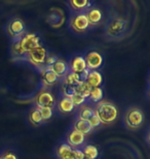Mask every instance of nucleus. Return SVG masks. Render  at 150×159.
<instances>
[{"instance_id":"obj_1","label":"nucleus","mask_w":150,"mask_h":159,"mask_svg":"<svg viewBox=\"0 0 150 159\" xmlns=\"http://www.w3.org/2000/svg\"><path fill=\"white\" fill-rule=\"evenodd\" d=\"M129 29V22L120 16H112L105 23L104 33L110 41H118L126 37Z\"/></svg>"},{"instance_id":"obj_2","label":"nucleus","mask_w":150,"mask_h":159,"mask_svg":"<svg viewBox=\"0 0 150 159\" xmlns=\"http://www.w3.org/2000/svg\"><path fill=\"white\" fill-rule=\"evenodd\" d=\"M95 113L97 114L102 124L111 125L117 120L118 117V110L116 106L108 100H101L100 102L95 104Z\"/></svg>"},{"instance_id":"obj_3","label":"nucleus","mask_w":150,"mask_h":159,"mask_svg":"<svg viewBox=\"0 0 150 159\" xmlns=\"http://www.w3.org/2000/svg\"><path fill=\"white\" fill-rule=\"evenodd\" d=\"M122 122L126 128L129 130H138L143 126L145 122V115L143 111L138 107H130L123 114Z\"/></svg>"},{"instance_id":"obj_4","label":"nucleus","mask_w":150,"mask_h":159,"mask_svg":"<svg viewBox=\"0 0 150 159\" xmlns=\"http://www.w3.org/2000/svg\"><path fill=\"white\" fill-rule=\"evenodd\" d=\"M47 51L45 50V48H43L42 46H39L35 49L31 50L29 53L26 54L25 57V61H27L28 63H30L32 66H34L38 71H43L44 69V64H45L46 58H47Z\"/></svg>"},{"instance_id":"obj_5","label":"nucleus","mask_w":150,"mask_h":159,"mask_svg":"<svg viewBox=\"0 0 150 159\" xmlns=\"http://www.w3.org/2000/svg\"><path fill=\"white\" fill-rule=\"evenodd\" d=\"M68 26L69 29L75 34H84L90 29L84 12H71Z\"/></svg>"},{"instance_id":"obj_6","label":"nucleus","mask_w":150,"mask_h":159,"mask_svg":"<svg viewBox=\"0 0 150 159\" xmlns=\"http://www.w3.org/2000/svg\"><path fill=\"white\" fill-rule=\"evenodd\" d=\"M5 29L11 43L21 39V37L26 33V26H25L24 21L18 17L11 19L6 24Z\"/></svg>"},{"instance_id":"obj_7","label":"nucleus","mask_w":150,"mask_h":159,"mask_svg":"<svg viewBox=\"0 0 150 159\" xmlns=\"http://www.w3.org/2000/svg\"><path fill=\"white\" fill-rule=\"evenodd\" d=\"M33 103L34 107H37V109H42V107H52V109H54L56 104V99L49 89L42 88L34 96Z\"/></svg>"},{"instance_id":"obj_8","label":"nucleus","mask_w":150,"mask_h":159,"mask_svg":"<svg viewBox=\"0 0 150 159\" xmlns=\"http://www.w3.org/2000/svg\"><path fill=\"white\" fill-rule=\"evenodd\" d=\"M41 39L37 33H25L21 39L19 40L21 49L23 50L25 54L29 53L31 50L35 49V48L41 46L40 44Z\"/></svg>"},{"instance_id":"obj_9","label":"nucleus","mask_w":150,"mask_h":159,"mask_svg":"<svg viewBox=\"0 0 150 159\" xmlns=\"http://www.w3.org/2000/svg\"><path fill=\"white\" fill-rule=\"evenodd\" d=\"M85 142H87L85 141V135L78 132L77 130H75L72 127L66 135L65 143L72 149H82L85 146Z\"/></svg>"},{"instance_id":"obj_10","label":"nucleus","mask_w":150,"mask_h":159,"mask_svg":"<svg viewBox=\"0 0 150 159\" xmlns=\"http://www.w3.org/2000/svg\"><path fill=\"white\" fill-rule=\"evenodd\" d=\"M84 57L88 70H97L98 68L102 67V65H103V56L97 51H90Z\"/></svg>"},{"instance_id":"obj_11","label":"nucleus","mask_w":150,"mask_h":159,"mask_svg":"<svg viewBox=\"0 0 150 159\" xmlns=\"http://www.w3.org/2000/svg\"><path fill=\"white\" fill-rule=\"evenodd\" d=\"M84 15L87 17V20L88 22L90 27H96L98 25H100V23L103 21V12L99 7L96 6H91L88 7L87 11H84Z\"/></svg>"},{"instance_id":"obj_12","label":"nucleus","mask_w":150,"mask_h":159,"mask_svg":"<svg viewBox=\"0 0 150 159\" xmlns=\"http://www.w3.org/2000/svg\"><path fill=\"white\" fill-rule=\"evenodd\" d=\"M46 22L54 28L61 27L65 22V16H64L63 11L57 7H53L50 9L49 14L47 15Z\"/></svg>"},{"instance_id":"obj_13","label":"nucleus","mask_w":150,"mask_h":159,"mask_svg":"<svg viewBox=\"0 0 150 159\" xmlns=\"http://www.w3.org/2000/svg\"><path fill=\"white\" fill-rule=\"evenodd\" d=\"M67 63H68L69 71L74 72V74L80 75L87 69V64H85L84 57L81 55H76L74 57H72V58L69 60V62H67Z\"/></svg>"},{"instance_id":"obj_14","label":"nucleus","mask_w":150,"mask_h":159,"mask_svg":"<svg viewBox=\"0 0 150 159\" xmlns=\"http://www.w3.org/2000/svg\"><path fill=\"white\" fill-rule=\"evenodd\" d=\"M55 106L57 107V111L61 114H64V115H66V114H70L75 109L71 98L65 97V96H60L59 99L56 101Z\"/></svg>"},{"instance_id":"obj_15","label":"nucleus","mask_w":150,"mask_h":159,"mask_svg":"<svg viewBox=\"0 0 150 159\" xmlns=\"http://www.w3.org/2000/svg\"><path fill=\"white\" fill-rule=\"evenodd\" d=\"M49 69L59 78V81L62 80L69 72L68 63H67L65 60H63L61 58H57V60L54 62V64L50 66Z\"/></svg>"},{"instance_id":"obj_16","label":"nucleus","mask_w":150,"mask_h":159,"mask_svg":"<svg viewBox=\"0 0 150 159\" xmlns=\"http://www.w3.org/2000/svg\"><path fill=\"white\" fill-rule=\"evenodd\" d=\"M94 114H95L94 107H92L91 103L85 102L84 104H82V106L77 107V111H76V114H75V120L88 121Z\"/></svg>"},{"instance_id":"obj_17","label":"nucleus","mask_w":150,"mask_h":159,"mask_svg":"<svg viewBox=\"0 0 150 159\" xmlns=\"http://www.w3.org/2000/svg\"><path fill=\"white\" fill-rule=\"evenodd\" d=\"M41 82H42L43 88L47 89L49 87H52L53 85H55L57 82H59V78L49 68H47L41 71Z\"/></svg>"},{"instance_id":"obj_18","label":"nucleus","mask_w":150,"mask_h":159,"mask_svg":"<svg viewBox=\"0 0 150 159\" xmlns=\"http://www.w3.org/2000/svg\"><path fill=\"white\" fill-rule=\"evenodd\" d=\"M85 82L91 86L92 88L101 87L103 84V75L98 70H90L85 79Z\"/></svg>"},{"instance_id":"obj_19","label":"nucleus","mask_w":150,"mask_h":159,"mask_svg":"<svg viewBox=\"0 0 150 159\" xmlns=\"http://www.w3.org/2000/svg\"><path fill=\"white\" fill-rule=\"evenodd\" d=\"M67 5L70 7L72 12H84L88 7H91L92 5V2L88 1V0H82V1L72 0V1L67 2Z\"/></svg>"},{"instance_id":"obj_20","label":"nucleus","mask_w":150,"mask_h":159,"mask_svg":"<svg viewBox=\"0 0 150 159\" xmlns=\"http://www.w3.org/2000/svg\"><path fill=\"white\" fill-rule=\"evenodd\" d=\"M56 157L57 159H74V156H73V149L64 142L57 149Z\"/></svg>"},{"instance_id":"obj_21","label":"nucleus","mask_w":150,"mask_h":159,"mask_svg":"<svg viewBox=\"0 0 150 159\" xmlns=\"http://www.w3.org/2000/svg\"><path fill=\"white\" fill-rule=\"evenodd\" d=\"M72 128L77 130L78 132L82 133L84 135L90 134V133L92 131L88 121H85V120H75L74 124L72 125Z\"/></svg>"},{"instance_id":"obj_22","label":"nucleus","mask_w":150,"mask_h":159,"mask_svg":"<svg viewBox=\"0 0 150 159\" xmlns=\"http://www.w3.org/2000/svg\"><path fill=\"white\" fill-rule=\"evenodd\" d=\"M28 120H29V122L33 126H40L44 123L42 118H41V116H40L39 110L35 107H33L29 111V114H28Z\"/></svg>"},{"instance_id":"obj_23","label":"nucleus","mask_w":150,"mask_h":159,"mask_svg":"<svg viewBox=\"0 0 150 159\" xmlns=\"http://www.w3.org/2000/svg\"><path fill=\"white\" fill-rule=\"evenodd\" d=\"M61 83L63 84H67L69 86H72V87H76L79 83H81V79H80V75L74 74V72L69 71L65 77H64L62 80H60Z\"/></svg>"},{"instance_id":"obj_24","label":"nucleus","mask_w":150,"mask_h":159,"mask_svg":"<svg viewBox=\"0 0 150 159\" xmlns=\"http://www.w3.org/2000/svg\"><path fill=\"white\" fill-rule=\"evenodd\" d=\"M103 96H104V92H103V89L101 87L92 88V91L88 99L90 100L91 103L97 104L98 102H100L101 100H103Z\"/></svg>"},{"instance_id":"obj_25","label":"nucleus","mask_w":150,"mask_h":159,"mask_svg":"<svg viewBox=\"0 0 150 159\" xmlns=\"http://www.w3.org/2000/svg\"><path fill=\"white\" fill-rule=\"evenodd\" d=\"M82 153L84 155V158L87 159H97L99 156V150L96 146L92 145H85L81 149Z\"/></svg>"},{"instance_id":"obj_26","label":"nucleus","mask_w":150,"mask_h":159,"mask_svg":"<svg viewBox=\"0 0 150 159\" xmlns=\"http://www.w3.org/2000/svg\"><path fill=\"white\" fill-rule=\"evenodd\" d=\"M91 91H92V87L85 81H82L81 83H79V84L75 87L76 93L82 95V96L84 98H87V99L88 98V96H90Z\"/></svg>"},{"instance_id":"obj_27","label":"nucleus","mask_w":150,"mask_h":159,"mask_svg":"<svg viewBox=\"0 0 150 159\" xmlns=\"http://www.w3.org/2000/svg\"><path fill=\"white\" fill-rule=\"evenodd\" d=\"M74 93H75V87H72V86L61 83V96L71 98Z\"/></svg>"},{"instance_id":"obj_28","label":"nucleus","mask_w":150,"mask_h":159,"mask_svg":"<svg viewBox=\"0 0 150 159\" xmlns=\"http://www.w3.org/2000/svg\"><path fill=\"white\" fill-rule=\"evenodd\" d=\"M39 110L40 116L42 118L43 122H46L49 119H52V117L54 115V111L52 107H42V109H38Z\"/></svg>"},{"instance_id":"obj_29","label":"nucleus","mask_w":150,"mask_h":159,"mask_svg":"<svg viewBox=\"0 0 150 159\" xmlns=\"http://www.w3.org/2000/svg\"><path fill=\"white\" fill-rule=\"evenodd\" d=\"M71 99H72V102H73V104H74L75 107H79L80 106H82V104H84L85 102H87V98H84L82 95L76 93V92L73 94Z\"/></svg>"},{"instance_id":"obj_30","label":"nucleus","mask_w":150,"mask_h":159,"mask_svg":"<svg viewBox=\"0 0 150 159\" xmlns=\"http://www.w3.org/2000/svg\"><path fill=\"white\" fill-rule=\"evenodd\" d=\"M88 123H90V125L92 127V129L94 130V129H97L98 127H100L102 125V122H101V120L99 119V117L97 116V114H94V115L92 116V118L88 120Z\"/></svg>"},{"instance_id":"obj_31","label":"nucleus","mask_w":150,"mask_h":159,"mask_svg":"<svg viewBox=\"0 0 150 159\" xmlns=\"http://www.w3.org/2000/svg\"><path fill=\"white\" fill-rule=\"evenodd\" d=\"M0 159H18V157L12 151L7 150V151H4L3 153H1V155H0Z\"/></svg>"},{"instance_id":"obj_32","label":"nucleus","mask_w":150,"mask_h":159,"mask_svg":"<svg viewBox=\"0 0 150 159\" xmlns=\"http://www.w3.org/2000/svg\"><path fill=\"white\" fill-rule=\"evenodd\" d=\"M73 156L74 159H84V155L81 149H73Z\"/></svg>"},{"instance_id":"obj_33","label":"nucleus","mask_w":150,"mask_h":159,"mask_svg":"<svg viewBox=\"0 0 150 159\" xmlns=\"http://www.w3.org/2000/svg\"><path fill=\"white\" fill-rule=\"evenodd\" d=\"M84 159H87V158H84Z\"/></svg>"}]
</instances>
